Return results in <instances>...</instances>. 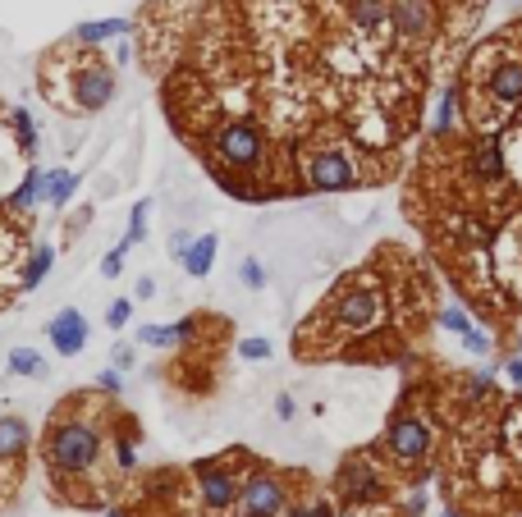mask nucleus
<instances>
[{
	"label": "nucleus",
	"mask_w": 522,
	"mask_h": 517,
	"mask_svg": "<svg viewBox=\"0 0 522 517\" xmlns=\"http://www.w3.org/2000/svg\"><path fill=\"white\" fill-rule=\"evenodd\" d=\"M435 312V266L403 243H381L362 266L344 270L326 298L298 321L294 357L303 367H403L431 339Z\"/></svg>",
	"instance_id": "obj_1"
},
{
	"label": "nucleus",
	"mask_w": 522,
	"mask_h": 517,
	"mask_svg": "<svg viewBox=\"0 0 522 517\" xmlns=\"http://www.w3.org/2000/svg\"><path fill=\"white\" fill-rule=\"evenodd\" d=\"M120 399L92 389H74L51 408L37 440L42 476L55 504L106 508L124 495V472L115 463V426H120Z\"/></svg>",
	"instance_id": "obj_2"
},
{
	"label": "nucleus",
	"mask_w": 522,
	"mask_h": 517,
	"mask_svg": "<svg viewBox=\"0 0 522 517\" xmlns=\"http://www.w3.org/2000/svg\"><path fill=\"white\" fill-rule=\"evenodd\" d=\"M371 444L390 463V472L399 476L403 490H417V485L435 481L440 444H445V421L435 412L431 376H426L422 353L403 362V389H399V399H394L390 417H385L381 435Z\"/></svg>",
	"instance_id": "obj_3"
},
{
	"label": "nucleus",
	"mask_w": 522,
	"mask_h": 517,
	"mask_svg": "<svg viewBox=\"0 0 522 517\" xmlns=\"http://www.w3.org/2000/svg\"><path fill=\"white\" fill-rule=\"evenodd\" d=\"M120 78L106 65V55L87 42H60L42 55V97L60 115H97L115 101Z\"/></svg>",
	"instance_id": "obj_4"
},
{
	"label": "nucleus",
	"mask_w": 522,
	"mask_h": 517,
	"mask_svg": "<svg viewBox=\"0 0 522 517\" xmlns=\"http://www.w3.org/2000/svg\"><path fill=\"white\" fill-rule=\"evenodd\" d=\"M330 499L339 504V517H353V513H376V508H394L403 495L399 476L390 472L376 444H362V449H348L344 458L335 463L330 472Z\"/></svg>",
	"instance_id": "obj_5"
},
{
	"label": "nucleus",
	"mask_w": 522,
	"mask_h": 517,
	"mask_svg": "<svg viewBox=\"0 0 522 517\" xmlns=\"http://www.w3.org/2000/svg\"><path fill=\"white\" fill-rule=\"evenodd\" d=\"M252 467H257V453L243 449V444L216 453V458H197V463L188 467L197 513L202 517H239V490H243V476H248Z\"/></svg>",
	"instance_id": "obj_6"
},
{
	"label": "nucleus",
	"mask_w": 522,
	"mask_h": 517,
	"mask_svg": "<svg viewBox=\"0 0 522 517\" xmlns=\"http://www.w3.org/2000/svg\"><path fill=\"white\" fill-rule=\"evenodd\" d=\"M490 280L504 312L522 325V202H513L490 234Z\"/></svg>",
	"instance_id": "obj_7"
},
{
	"label": "nucleus",
	"mask_w": 522,
	"mask_h": 517,
	"mask_svg": "<svg viewBox=\"0 0 522 517\" xmlns=\"http://www.w3.org/2000/svg\"><path fill=\"white\" fill-rule=\"evenodd\" d=\"M307 485H312L307 472H289V467H275L266 458H257V467L243 476L239 517H284Z\"/></svg>",
	"instance_id": "obj_8"
},
{
	"label": "nucleus",
	"mask_w": 522,
	"mask_h": 517,
	"mask_svg": "<svg viewBox=\"0 0 522 517\" xmlns=\"http://www.w3.org/2000/svg\"><path fill=\"white\" fill-rule=\"evenodd\" d=\"M28 453H33V426L5 412L0 417V508L19 499V485L28 476Z\"/></svg>",
	"instance_id": "obj_9"
},
{
	"label": "nucleus",
	"mask_w": 522,
	"mask_h": 517,
	"mask_svg": "<svg viewBox=\"0 0 522 517\" xmlns=\"http://www.w3.org/2000/svg\"><path fill=\"white\" fill-rule=\"evenodd\" d=\"M435 325L449 330L458 344L468 348L472 357H486V362H500V344H495V334L477 321V316L463 307V302H440V312H435Z\"/></svg>",
	"instance_id": "obj_10"
},
{
	"label": "nucleus",
	"mask_w": 522,
	"mask_h": 517,
	"mask_svg": "<svg viewBox=\"0 0 522 517\" xmlns=\"http://www.w3.org/2000/svg\"><path fill=\"white\" fill-rule=\"evenodd\" d=\"M28 156L19 147V133H14V119H10V106L0 101V206L10 202V193L19 188L23 170H28Z\"/></svg>",
	"instance_id": "obj_11"
},
{
	"label": "nucleus",
	"mask_w": 522,
	"mask_h": 517,
	"mask_svg": "<svg viewBox=\"0 0 522 517\" xmlns=\"http://www.w3.org/2000/svg\"><path fill=\"white\" fill-rule=\"evenodd\" d=\"M435 5H440V14H445V42H449V51H458V46L477 33V23H481V14H486L490 0H435Z\"/></svg>",
	"instance_id": "obj_12"
},
{
	"label": "nucleus",
	"mask_w": 522,
	"mask_h": 517,
	"mask_svg": "<svg viewBox=\"0 0 522 517\" xmlns=\"http://www.w3.org/2000/svg\"><path fill=\"white\" fill-rule=\"evenodd\" d=\"M46 339L60 357H78L87 348V316L78 307H60V312L46 321Z\"/></svg>",
	"instance_id": "obj_13"
},
{
	"label": "nucleus",
	"mask_w": 522,
	"mask_h": 517,
	"mask_svg": "<svg viewBox=\"0 0 522 517\" xmlns=\"http://www.w3.org/2000/svg\"><path fill=\"white\" fill-rule=\"evenodd\" d=\"M284 517H339V504L330 499L326 485H316V481H312V485L303 490V495H298L294 504H289V513H284Z\"/></svg>",
	"instance_id": "obj_14"
},
{
	"label": "nucleus",
	"mask_w": 522,
	"mask_h": 517,
	"mask_svg": "<svg viewBox=\"0 0 522 517\" xmlns=\"http://www.w3.org/2000/svg\"><path fill=\"white\" fill-rule=\"evenodd\" d=\"M216 252H220V238L216 234H197L193 248L184 252V270L193 275V280H207L211 266H216Z\"/></svg>",
	"instance_id": "obj_15"
},
{
	"label": "nucleus",
	"mask_w": 522,
	"mask_h": 517,
	"mask_svg": "<svg viewBox=\"0 0 522 517\" xmlns=\"http://www.w3.org/2000/svg\"><path fill=\"white\" fill-rule=\"evenodd\" d=\"M78 184H83V174L78 170H46V206L65 211V206L74 202Z\"/></svg>",
	"instance_id": "obj_16"
},
{
	"label": "nucleus",
	"mask_w": 522,
	"mask_h": 517,
	"mask_svg": "<svg viewBox=\"0 0 522 517\" xmlns=\"http://www.w3.org/2000/svg\"><path fill=\"white\" fill-rule=\"evenodd\" d=\"M133 33V19H92V23H78V42L87 46H106L110 37H129Z\"/></svg>",
	"instance_id": "obj_17"
},
{
	"label": "nucleus",
	"mask_w": 522,
	"mask_h": 517,
	"mask_svg": "<svg viewBox=\"0 0 522 517\" xmlns=\"http://www.w3.org/2000/svg\"><path fill=\"white\" fill-rule=\"evenodd\" d=\"M51 266H55V248L46 243V238H37L33 252H28V266H23V293L37 289V284L51 275Z\"/></svg>",
	"instance_id": "obj_18"
},
{
	"label": "nucleus",
	"mask_w": 522,
	"mask_h": 517,
	"mask_svg": "<svg viewBox=\"0 0 522 517\" xmlns=\"http://www.w3.org/2000/svg\"><path fill=\"white\" fill-rule=\"evenodd\" d=\"M5 367H10V376H33V380H42L46 376V357L37 353V348H10V362H5Z\"/></svg>",
	"instance_id": "obj_19"
},
{
	"label": "nucleus",
	"mask_w": 522,
	"mask_h": 517,
	"mask_svg": "<svg viewBox=\"0 0 522 517\" xmlns=\"http://www.w3.org/2000/svg\"><path fill=\"white\" fill-rule=\"evenodd\" d=\"M10 119H14V133H19L23 156H28V161H37V147H42V138H37L33 115H28V110H19V106H10Z\"/></svg>",
	"instance_id": "obj_20"
},
{
	"label": "nucleus",
	"mask_w": 522,
	"mask_h": 517,
	"mask_svg": "<svg viewBox=\"0 0 522 517\" xmlns=\"http://www.w3.org/2000/svg\"><path fill=\"white\" fill-rule=\"evenodd\" d=\"M147 216H152V202H147V197H142L138 206H133L129 211V234H124V243H142V238H147Z\"/></svg>",
	"instance_id": "obj_21"
},
{
	"label": "nucleus",
	"mask_w": 522,
	"mask_h": 517,
	"mask_svg": "<svg viewBox=\"0 0 522 517\" xmlns=\"http://www.w3.org/2000/svg\"><path fill=\"white\" fill-rule=\"evenodd\" d=\"M239 284H248V289H266V266H261L257 257H243L239 261Z\"/></svg>",
	"instance_id": "obj_22"
},
{
	"label": "nucleus",
	"mask_w": 522,
	"mask_h": 517,
	"mask_svg": "<svg viewBox=\"0 0 522 517\" xmlns=\"http://www.w3.org/2000/svg\"><path fill=\"white\" fill-rule=\"evenodd\" d=\"M87 220H92V206H78L74 220H65V229H60V243H78L87 229Z\"/></svg>",
	"instance_id": "obj_23"
},
{
	"label": "nucleus",
	"mask_w": 522,
	"mask_h": 517,
	"mask_svg": "<svg viewBox=\"0 0 522 517\" xmlns=\"http://www.w3.org/2000/svg\"><path fill=\"white\" fill-rule=\"evenodd\" d=\"M271 353V339H239V357H248V362H266Z\"/></svg>",
	"instance_id": "obj_24"
},
{
	"label": "nucleus",
	"mask_w": 522,
	"mask_h": 517,
	"mask_svg": "<svg viewBox=\"0 0 522 517\" xmlns=\"http://www.w3.org/2000/svg\"><path fill=\"white\" fill-rule=\"evenodd\" d=\"M129 316H133V302H129V298H120V302H110L106 325H110V330H124V325H129Z\"/></svg>",
	"instance_id": "obj_25"
},
{
	"label": "nucleus",
	"mask_w": 522,
	"mask_h": 517,
	"mask_svg": "<svg viewBox=\"0 0 522 517\" xmlns=\"http://www.w3.org/2000/svg\"><path fill=\"white\" fill-rule=\"evenodd\" d=\"M97 389H101V394H110V399H120V394H124L120 367H106V371H101V376H97Z\"/></svg>",
	"instance_id": "obj_26"
},
{
	"label": "nucleus",
	"mask_w": 522,
	"mask_h": 517,
	"mask_svg": "<svg viewBox=\"0 0 522 517\" xmlns=\"http://www.w3.org/2000/svg\"><path fill=\"white\" fill-rule=\"evenodd\" d=\"M500 371H504V380H509L513 389H522V353H504L500 357Z\"/></svg>",
	"instance_id": "obj_27"
},
{
	"label": "nucleus",
	"mask_w": 522,
	"mask_h": 517,
	"mask_svg": "<svg viewBox=\"0 0 522 517\" xmlns=\"http://www.w3.org/2000/svg\"><path fill=\"white\" fill-rule=\"evenodd\" d=\"M124 252H129V243H115V252L101 261V275H106V280H115V275L124 270Z\"/></svg>",
	"instance_id": "obj_28"
},
{
	"label": "nucleus",
	"mask_w": 522,
	"mask_h": 517,
	"mask_svg": "<svg viewBox=\"0 0 522 517\" xmlns=\"http://www.w3.org/2000/svg\"><path fill=\"white\" fill-rule=\"evenodd\" d=\"M188 248H193V234H188V229H174V234H170V257L184 261Z\"/></svg>",
	"instance_id": "obj_29"
},
{
	"label": "nucleus",
	"mask_w": 522,
	"mask_h": 517,
	"mask_svg": "<svg viewBox=\"0 0 522 517\" xmlns=\"http://www.w3.org/2000/svg\"><path fill=\"white\" fill-rule=\"evenodd\" d=\"M294 412H298L294 394H280V399H275V417H280V421H294Z\"/></svg>",
	"instance_id": "obj_30"
},
{
	"label": "nucleus",
	"mask_w": 522,
	"mask_h": 517,
	"mask_svg": "<svg viewBox=\"0 0 522 517\" xmlns=\"http://www.w3.org/2000/svg\"><path fill=\"white\" fill-rule=\"evenodd\" d=\"M152 293H156V280H152V275H142V280L133 284V298H138V302H152Z\"/></svg>",
	"instance_id": "obj_31"
},
{
	"label": "nucleus",
	"mask_w": 522,
	"mask_h": 517,
	"mask_svg": "<svg viewBox=\"0 0 522 517\" xmlns=\"http://www.w3.org/2000/svg\"><path fill=\"white\" fill-rule=\"evenodd\" d=\"M115 367H133V348H115Z\"/></svg>",
	"instance_id": "obj_32"
},
{
	"label": "nucleus",
	"mask_w": 522,
	"mask_h": 517,
	"mask_svg": "<svg viewBox=\"0 0 522 517\" xmlns=\"http://www.w3.org/2000/svg\"><path fill=\"white\" fill-rule=\"evenodd\" d=\"M353 517H403V513H399V504H394V508H376V513H353Z\"/></svg>",
	"instance_id": "obj_33"
},
{
	"label": "nucleus",
	"mask_w": 522,
	"mask_h": 517,
	"mask_svg": "<svg viewBox=\"0 0 522 517\" xmlns=\"http://www.w3.org/2000/svg\"><path fill=\"white\" fill-rule=\"evenodd\" d=\"M115 60H120V65H124V60H133V42H120V46H115Z\"/></svg>",
	"instance_id": "obj_34"
},
{
	"label": "nucleus",
	"mask_w": 522,
	"mask_h": 517,
	"mask_svg": "<svg viewBox=\"0 0 522 517\" xmlns=\"http://www.w3.org/2000/svg\"><path fill=\"white\" fill-rule=\"evenodd\" d=\"M440 517H458V513H449V508H445V513H440Z\"/></svg>",
	"instance_id": "obj_35"
}]
</instances>
